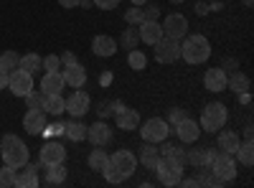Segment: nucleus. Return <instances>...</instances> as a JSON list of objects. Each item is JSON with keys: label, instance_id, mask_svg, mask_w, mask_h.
Instances as JSON below:
<instances>
[{"label": "nucleus", "instance_id": "1", "mask_svg": "<svg viewBox=\"0 0 254 188\" xmlns=\"http://www.w3.org/2000/svg\"><path fill=\"white\" fill-rule=\"evenodd\" d=\"M0 155L10 168H23L28 163V145L15 135H5L3 142H0Z\"/></svg>", "mask_w": 254, "mask_h": 188}, {"label": "nucleus", "instance_id": "2", "mask_svg": "<svg viewBox=\"0 0 254 188\" xmlns=\"http://www.w3.org/2000/svg\"><path fill=\"white\" fill-rule=\"evenodd\" d=\"M181 56L188 61V64H203V61H208L211 56V44L208 38L201 36V33H193V36H186V41L181 44Z\"/></svg>", "mask_w": 254, "mask_h": 188}, {"label": "nucleus", "instance_id": "3", "mask_svg": "<svg viewBox=\"0 0 254 188\" xmlns=\"http://www.w3.org/2000/svg\"><path fill=\"white\" fill-rule=\"evenodd\" d=\"M208 171L214 173L216 186H226L229 181L237 178V160H234V155H229V153H216L214 160L208 163Z\"/></svg>", "mask_w": 254, "mask_h": 188}, {"label": "nucleus", "instance_id": "4", "mask_svg": "<svg viewBox=\"0 0 254 188\" xmlns=\"http://www.w3.org/2000/svg\"><path fill=\"white\" fill-rule=\"evenodd\" d=\"M226 120H229V112H226L224 104L221 102H211V104H206L203 112H201V130L219 132L226 125Z\"/></svg>", "mask_w": 254, "mask_h": 188}, {"label": "nucleus", "instance_id": "5", "mask_svg": "<svg viewBox=\"0 0 254 188\" xmlns=\"http://www.w3.org/2000/svg\"><path fill=\"white\" fill-rule=\"evenodd\" d=\"M140 135H142L145 142H163V140H168V135H171V125H168V120L150 117L147 122H142Z\"/></svg>", "mask_w": 254, "mask_h": 188}, {"label": "nucleus", "instance_id": "6", "mask_svg": "<svg viewBox=\"0 0 254 188\" xmlns=\"http://www.w3.org/2000/svg\"><path fill=\"white\" fill-rule=\"evenodd\" d=\"M155 173H158V181L163 186H178L183 178V165L171 160V158H160V163L155 165Z\"/></svg>", "mask_w": 254, "mask_h": 188}, {"label": "nucleus", "instance_id": "7", "mask_svg": "<svg viewBox=\"0 0 254 188\" xmlns=\"http://www.w3.org/2000/svg\"><path fill=\"white\" fill-rule=\"evenodd\" d=\"M163 36L165 38H173V41H181L188 36V18L181 15V13H171L165 20H163Z\"/></svg>", "mask_w": 254, "mask_h": 188}, {"label": "nucleus", "instance_id": "8", "mask_svg": "<svg viewBox=\"0 0 254 188\" xmlns=\"http://www.w3.org/2000/svg\"><path fill=\"white\" fill-rule=\"evenodd\" d=\"M181 59V44L173 38H160L155 44V61L158 64H173V61Z\"/></svg>", "mask_w": 254, "mask_h": 188}, {"label": "nucleus", "instance_id": "9", "mask_svg": "<svg viewBox=\"0 0 254 188\" xmlns=\"http://www.w3.org/2000/svg\"><path fill=\"white\" fill-rule=\"evenodd\" d=\"M8 89L15 94V97H26L31 89H33V74L23 71V69H13L8 74Z\"/></svg>", "mask_w": 254, "mask_h": 188}, {"label": "nucleus", "instance_id": "10", "mask_svg": "<svg viewBox=\"0 0 254 188\" xmlns=\"http://www.w3.org/2000/svg\"><path fill=\"white\" fill-rule=\"evenodd\" d=\"M110 165H112L115 171H120L125 178H130V176L137 171V158H135V153H130V150H117V153L110 155Z\"/></svg>", "mask_w": 254, "mask_h": 188}, {"label": "nucleus", "instance_id": "11", "mask_svg": "<svg viewBox=\"0 0 254 188\" xmlns=\"http://www.w3.org/2000/svg\"><path fill=\"white\" fill-rule=\"evenodd\" d=\"M66 160V148L59 140H49L44 142V148L38 153V163L41 165H54V163H64Z\"/></svg>", "mask_w": 254, "mask_h": 188}, {"label": "nucleus", "instance_id": "12", "mask_svg": "<svg viewBox=\"0 0 254 188\" xmlns=\"http://www.w3.org/2000/svg\"><path fill=\"white\" fill-rule=\"evenodd\" d=\"M89 104H92V99H89V94L87 92H81V89H74V94L66 99V112L71 115V117H76V120H81L84 115L89 112Z\"/></svg>", "mask_w": 254, "mask_h": 188}, {"label": "nucleus", "instance_id": "13", "mask_svg": "<svg viewBox=\"0 0 254 188\" xmlns=\"http://www.w3.org/2000/svg\"><path fill=\"white\" fill-rule=\"evenodd\" d=\"M87 140L94 145V148H104V145L112 142V127L107 122H94L87 127Z\"/></svg>", "mask_w": 254, "mask_h": 188}, {"label": "nucleus", "instance_id": "14", "mask_svg": "<svg viewBox=\"0 0 254 188\" xmlns=\"http://www.w3.org/2000/svg\"><path fill=\"white\" fill-rule=\"evenodd\" d=\"M173 132L178 135L181 142L190 145V142H196V140H198V135H201L203 130H201V125H198L196 120H188V117H186V120H181L176 127H173Z\"/></svg>", "mask_w": 254, "mask_h": 188}, {"label": "nucleus", "instance_id": "15", "mask_svg": "<svg viewBox=\"0 0 254 188\" xmlns=\"http://www.w3.org/2000/svg\"><path fill=\"white\" fill-rule=\"evenodd\" d=\"M38 171H41V163H26L23 171H15V188H36L38 186Z\"/></svg>", "mask_w": 254, "mask_h": 188}, {"label": "nucleus", "instance_id": "16", "mask_svg": "<svg viewBox=\"0 0 254 188\" xmlns=\"http://www.w3.org/2000/svg\"><path fill=\"white\" fill-rule=\"evenodd\" d=\"M23 130L28 135H44L46 130V112L44 110H28L23 117Z\"/></svg>", "mask_w": 254, "mask_h": 188}, {"label": "nucleus", "instance_id": "17", "mask_svg": "<svg viewBox=\"0 0 254 188\" xmlns=\"http://www.w3.org/2000/svg\"><path fill=\"white\" fill-rule=\"evenodd\" d=\"M137 33H140V41L147 44V46H155L163 38V28H160L158 20H142V23L137 26Z\"/></svg>", "mask_w": 254, "mask_h": 188}, {"label": "nucleus", "instance_id": "18", "mask_svg": "<svg viewBox=\"0 0 254 188\" xmlns=\"http://www.w3.org/2000/svg\"><path fill=\"white\" fill-rule=\"evenodd\" d=\"M61 76H64V81H66L71 89H81L84 84H87V69H84L79 61H76V64H71V66H64Z\"/></svg>", "mask_w": 254, "mask_h": 188}, {"label": "nucleus", "instance_id": "19", "mask_svg": "<svg viewBox=\"0 0 254 188\" xmlns=\"http://www.w3.org/2000/svg\"><path fill=\"white\" fill-rule=\"evenodd\" d=\"M226 71L221 69V66H214V69H208L206 74H203V87L208 89V92H224L226 89Z\"/></svg>", "mask_w": 254, "mask_h": 188}, {"label": "nucleus", "instance_id": "20", "mask_svg": "<svg viewBox=\"0 0 254 188\" xmlns=\"http://www.w3.org/2000/svg\"><path fill=\"white\" fill-rule=\"evenodd\" d=\"M92 51H94L97 56H102V59H110V56L117 54V41H115L112 36L99 33V36H94V41H92Z\"/></svg>", "mask_w": 254, "mask_h": 188}, {"label": "nucleus", "instance_id": "21", "mask_svg": "<svg viewBox=\"0 0 254 188\" xmlns=\"http://www.w3.org/2000/svg\"><path fill=\"white\" fill-rule=\"evenodd\" d=\"M66 87L61 71H46L44 79H41V92L44 94H61V89Z\"/></svg>", "mask_w": 254, "mask_h": 188}, {"label": "nucleus", "instance_id": "22", "mask_svg": "<svg viewBox=\"0 0 254 188\" xmlns=\"http://www.w3.org/2000/svg\"><path fill=\"white\" fill-rule=\"evenodd\" d=\"M214 155H216L214 148H198V150H188L186 160L190 165H196V168H208V163L214 160Z\"/></svg>", "mask_w": 254, "mask_h": 188}, {"label": "nucleus", "instance_id": "23", "mask_svg": "<svg viewBox=\"0 0 254 188\" xmlns=\"http://www.w3.org/2000/svg\"><path fill=\"white\" fill-rule=\"evenodd\" d=\"M160 150H158V142H145L142 148H140V163L145 165V168H150L155 171V165L160 163Z\"/></svg>", "mask_w": 254, "mask_h": 188}, {"label": "nucleus", "instance_id": "24", "mask_svg": "<svg viewBox=\"0 0 254 188\" xmlns=\"http://www.w3.org/2000/svg\"><path fill=\"white\" fill-rule=\"evenodd\" d=\"M239 132H234V130H224L221 127V132H219V150H224V153H229V155H234L237 153V148H239Z\"/></svg>", "mask_w": 254, "mask_h": 188}, {"label": "nucleus", "instance_id": "25", "mask_svg": "<svg viewBox=\"0 0 254 188\" xmlns=\"http://www.w3.org/2000/svg\"><path fill=\"white\" fill-rule=\"evenodd\" d=\"M115 120H117V127L120 130H137V125H140V115H137V110H120L117 115H115Z\"/></svg>", "mask_w": 254, "mask_h": 188}, {"label": "nucleus", "instance_id": "26", "mask_svg": "<svg viewBox=\"0 0 254 188\" xmlns=\"http://www.w3.org/2000/svg\"><path fill=\"white\" fill-rule=\"evenodd\" d=\"M64 135H66L69 140H74V142H81V140H87V125L74 117L71 122L64 125Z\"/></svg>", "mask_w": 254, "mask_h": 188}, {"label": "nucleus", "instance_id": "27", "mask_svg": "<svg viewBox=\"0 0 254 188\" xmlns=\"http://www.w3.org/2000/svg\"><path fill=\"white\" fill-rule=\"evenodd\" d=\"M226 89H231V92H237V94H244V92H249V76L247 74H242L239 69L231 74V76H226Z\"/></svg>", "mask_w": 254, "mask_h": 188}, {"label": "nucleus", "instance_id": "28", "mask_svg": "<svg viewBox=\"0 0 254 188\" xmlns=\"http://www.w3.org/2000/svg\"><path fill=\"white\" fill-rule=\"evenodd\" d=\"M44 112L59 117L66 112V99H64L61 94H46V102H44Z\"/></svg>", "mask_w": 254, "mask_h": 188}, {"label": "nucleus", "instance_id": "29", "mask_svg": "<svg viewBox=\"0 0 254 188\" xmlns=\"http://www.w3.org/2000/svg\"><path fill=\"white\" fill-rule=\"evenodd\" d=\"M66 181V168L64 163H54V165H46V183L49 186H59Z\"/></svg>", "mask_w": 254, "mask_h": 188}, {"label": "nucleus", "instance_id": "30", "mask_svg": "<svg viewBox=\"0 0 254 188\" xmlns=\"http://www.w3.org/2000/svg\"><path fill=\"white\" fill-rule=\"evenodd\" d=\"M41 66H44V59H41L38 54H26V56L18 59V69H23V71H28V74L38 71Z\"/></svg>", "mask_w": 254, "mask_h": 188}, {"label": "nucleus", "instance_id": "31", "mask_svg": "<svg viewBox=\"0 0 254 188\" xmlns=\"http://www.w3.org/2000/svg\"><path fill=\"white\" fill-rule=\"evenodd\" d=\"M110 165V155L104 153V150H99V148H94L92 153H89V168L92 171H97V173H104V168Z\"/></svg>", "mask_w": 254, "mask_h": 188}, {"label": "nucleus", "instance_id": "32", "mask_svg": "<svg viewBox=\"0 0 254 188\" xmlns=\"http://www.w3.org/2000/svg\"><path fill=\"white\" fill-rule=\"evenodd\" d=\"M137 44H140L137 26L125 28V31H122V36H120V46H122V49H127V51H132V49H137Z\"/></svg>", "mask_w": 254, "mask_h": 188}, {"label": "nucleus", "instance_id": "33", "mask_svg": "<svg viewBox=\"0 0 254 188\" xmlns=\"http://www.w3.org/2000/svg\"><path fill=\"white\" fill-rule=\"evenodd\" d=\"M237 158H239V163L242 165H249L254 163V145H252V140H244V142H239V148H237V153H234Z\"/></svg>", "mask_w": 254, "mask_h": 188}, {"label": "nucleus", "instance_id": "34", "mask_svg": "<svg viewBox=\"0 0 254 188\" xmlns=\"http://www.w3.org/2000/svg\"><path fill=\"white\" fill-rule=\"evenodd\" d=\"M26 107L28 110H44V102H46V94L44 92H36V89H31L26 97Z\"/></svg>", "mask_w": 254, "mask_h": 188}, {"label": "nucleus", "instance_id": "35", "mask_svg": "<svg viewBox=\"0 0 254 188\" xmlns=\"http://www.w3.org/2000/svg\"><path fill=\"white\" fill-rule=\"evenodd\" d=\"M127 64H130V69H135V71H142V69L147 66V59H145L142 51L132 49L130 54H127Z\"/></svg>", "mask_w": 254, "mask_h": 188}, {"label": "nucleus", "instance_id": "36", "mask_svg": "<svg viewBox=\"0 0 254 188\" xmlns=\"http://www.w3.org/2000/svg\"><path fill=\"white\" fill-rule=\"evenodd\" d=\"M18 54L15 51H3L0 54V66H3L5 71H13V69H18Z\"/></svg>", "mask_w": 254, "mask_h": 188}, {"label": "nucleus", "instance_id": "37", "mask_svg": "<svg viewBox=\"0 0 254 188\" xmlns=\"http://www.w3.org/2000/svg\"><path fill=\"white\" fill-rule=\"evenodd\" d=\"M15 171H18V168H10V165L0 168V188H10V186H15Z\"/></svg>", "mask_w": 254, "mask_h": 188}, {"label": "nucleus", "instance_id": "38", "mask_svg": "<svg viewBox=\"0 0 254 188\" xmlns=\"http://www.w3.org/2000/svg\"><path fill=\"white\" fill-rule=\"evenodd\" d=\"M125 20H127L130 26H140L142 20H145V15H142V8H140V5H132L130 10L125 13Z\"/></svg>", "mask_w": 254, "mask_h": 188}, {"label": "nucleus", "instance_id": "39", "mask_svg": "<svg viewBox=\"0 0 254 188\" xmlns=\"http://www.w3.org/2000/svg\"><path fill=\"white\" fill-rule=\"evenodd\" d=\"M163 158H171V160H176V163H181V165H186V163H188V160H186V150H183V148H178V145H171L168 155H163Z\"/></svg>", "mask_w": 254, "mask_h": 188}, {"label": "nucleus", "instance_id": "40", "mask_svg": "<svg viewBox=\"0 0 254 188\" xmlns=\"http://www.w3.org/2000/svg\"><path fill=\"white\" fill-rule=\"evenodd\" d=\"M41 69H46V71H61V59H59L56 54L46 56V59H44V66H41Z\"/></svg>", "mask_w": 254, "mask_h": 188}, {"label": "nucleus", "instance_id": "41", "mask_svg": "<svg viewBox=\"0 0 254 188\" xmlns=\"http://www.w3.org/2000/svg\"><path fill=\"white\" fill-rule=\"evenodd\" d=\"M181 120H186V110H181V107H173L171 112H168V125H173V127H176V125H178Z\"/></svg>", "mask_w": 254, "mask_h": 188}, {"label": "nucleus", "instance_id": "42", "mask_svg": "<svg viewBox=\"0 0 254 188\" xmlns=\"http://www.w3.org/2000/svg\"><path fill=\"white\" fill-rule=\"evenodd\" d=\"M102 176L107 178L110 183H122V181H125V176H122L120 171H115L112 165H107V168H104V173H102Z\"/></svg>", "mask_w": 254, "mask_h": 188}, {"label": "nucleus", "instance_id": "43", "mask_svg": "<svg viewBox=\"0 0 254 188\" xmlns=\"http://www.w3.org/2000/svg\"><path fill=\"white\" fill-rule=\"evenodd\" d=\"M92 3L99 8V10H115L120 5V0H92Z\"/></svg>", "mask_w": 254, "mask_h": 188}, {"label": "nucleus", "instance_id": "44", "mask_svg": "<svg viewBox=\"0 0 254 188\" xmlns=\"http://www.w3.org/2000/svg\"><path fill=\"white\" fill-rule=\"evenodd\" d=\"M46 135H51V137H59V135H64V122H54V125H46V130H44Z\"/></svg>", "mask_w": 254, "mask_h": 188}, {"label": "nucleus", "instance_id": "45", "mask_svg": "<svg viewBox=\"0 0 254 188\" xmlns=\"http://www.w3.org/2000/svg\"><path fill=\"white\" fill-rule=\"evenodd\" d=\"M147 5V3H145ZM142 15H145V20H158L160 18V8L158 5H147L145 10H142Z\"/></svg>", "mask_w": 254, "mask_h": 188}, {"label": "nucleus", "instance_id": "46", "mask_svg": "<svg viewBox=\"0 0 254 188\" xmlns=\"http://www.w3.org/2000/svg\"><path fill=\"white\" fill-rule=\"evenodd\" d=\"M59 59H61V66H71V64H76V61H79L74 51H64Z\"/></svg>", "mask_w": 254, "mask_h": 188}, {"label": "nucleus", "instance_id": "47", "mask_svg": "<svg viewBox=\"0 0 254 188\" xmlns=\"http://www.w3.org/2000/svg\"><path fill=\"white\" fill-rule=\"evenodd\" d=\"M79 3H81V0H59L61 8H79Z\"/></svg>", "mask_w": 254, "mask_h": 188}, {"label": "nucleus", "instance_id": "48", "mask_svg": "<svg viewBox=\"0 0 254 188\" xmlns=\"http://www.w3.org/2000/svg\"><path fill=\"white\" fill-rule=\"evenodd\" d=\"M8 74H10V71H5L3 66H0V89L8 87Z\"/></svg>", "mask_w": 254, "mask_h": 188}, {"label": "nucleus", "instance_id": "49", "mask_svg": "<svg viewBox=\"0 0 254 188\" xmlns=\"http://www.w3.org/2000/svg\"><path fill=\"white\" fill-rule=\"evenodd\" d=\"M178 186H183V188H193V186H198V181H196V178H181Z\"/></svg>", "mask_w": 254, "mask_h": 188}, {"label": "nucleus", "instance_id": "50", "mask_svg": "<svg viewBox=\"0 0 254 188\" xmlns=\"http://www.w3.org/2000/svg\"><path fill=\"white\" fill-rule=\"evenodd\" d=\"M196 13H198V15H206V13H208V5H206V3H196Z\"/></svg>", "mask_w": 254, "mask_h": 188}, {"label": "nucleus", "instance_id": "51", "mask_svg": "<svg viewBox=\"0 0 254 188\" xmlns=\"http://www.w3.org/2000/svg\"><path fill=\"white\" fill-rule=\"evenodd\" d=\"M110 81H112V74H110V71H104V74H102V84H104V87H107V84H110Z\"/></svg>", "mask_w": 254, "mask_h": 188}, {"label": "nucleus", "instance_id": "52", "mask_svg": "<svg viewBox=\"0 0 254 188\" xmlns=\"http://www.w3.org/2000/svg\"><path fill=\"white\" fill-rule=\"evenodd\" d=\"M244 137H247V140H252V125H247V130H244Z\"/></svg>", "mask_w": 254, "mask_h": 188}, {"label": "nucleus", "instance_id": "53", "mask_svg": "<svg viewBox=\"0 0 254 188\" xmlns=\"http://www.w3.org/2000/svg\"><path fill=\"white\" fill-rule=\"evenodd\" d=\"M130 3H132V5H145L147 0H130Z\"/></svg>", "mask_w": 254, "mask_h": 188}, {"label": "nucleus", "instance_id": "54", "mask_svg": "<svg viewBox=\"0 0 254 188\" xmlns=\"http://www.w3.org/2000/svg\"><path fill=\"white\" fill-rule=\"evenodd\" d=\"M242 3H244L247 8H252V5H254V0H242Z\"/></svg>", "mask_w": 254, "mask_h": 188}, {"label": "nucleus", "instance_id": "55", "mask_svg": "<svg viewBox=\"0 0 254 188\" xmlns=\"http://www.w3.org/2000/svg\"><path fill=\"white\" fill-rule=\"evenodd\" d=\"M171 3H173V5H178V3H183V0H171Z\"/></svg>", "mask_w": 254, "mask_h": 188}]
</instances>
